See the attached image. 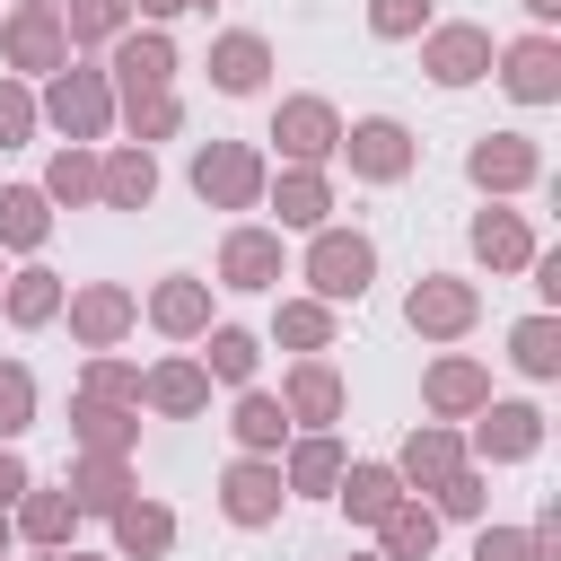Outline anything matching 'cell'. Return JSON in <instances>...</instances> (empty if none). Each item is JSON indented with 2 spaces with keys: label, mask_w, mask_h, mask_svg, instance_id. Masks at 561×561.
Returning a JSON list of instances; mask_svg holds the SVG:
<instances>
[{
  "label": "cell",
  "mask_w": 561,
  "mask_h": 561,
  "mask_svg": "<svg viewBox=\"0 0 561 561\" xmlns=\"http://www.w3.org/2000/svg\"><path fill=\"white\" fill-rule=\"evenodd\" d=\"M254 79H263V44H245V35L219 44V88H254Z\"/></svg>",
  "instance_id": "obj_6"
},
{
  "label": "cell",
  "mask_w": 561,
  "mask_h": 561,
  "mask_svg": "<svg viewBox=\"0 0 561 561\" xmlns=\"http://www.w3.org/2000/svg\"><path fill=\"white\" fill-rule=\"evenodd\" d=\"M386 500H394V473H377V465H368V473H351V508H359V517H377Z\"/></svg>",
  "instance_id": "obj_17"
},
{
  "label": "cell",
  "mask_w": 561,
  "mask_h": 561,
  "mask_svg": "<svg viewBox=\"0 0 561 561\" xmlns=\"http://www.w3.org/2000/svg\"><path fill=\"white\" fill-rule=\"evenodd\" d=\"M0 430H26V377L0 368Z\"/></svg>",
  "instance_id": "obj_22"
},
{
  "label": "cell",
  "mask_w": 561,
  "mask_h": 561,
  "mask_svg": "<svg viewBox=\"0 0 561 561\" xmlns=\"http://www.w3.org/2000/svg\"><path fill=\"white\" fill-rule=\"evenodd\" d=\"M394 552H430V517H394Z\"/></svg>",
  "instance_id": "obj_30"
},
{
  "label": "cell",
  "mask_w": 561,
  "mask_h": 561,
  "mask_svg": "<svg viewBox=\"0 0 561 561\" xmlns=\"http://www.w3.org/2000/svg\"><path fill=\"white\" fill-rule=\"evenodd\" d=\"M123 70H131V88H158V79H167V44H131Z\"/></svg>",
  "instance_id": "obj_18"
},
{
  "label": "cell",
  "mask_w": 561,
  "mask_h": 561,
  "mask_svg": "<svg viewBox=\"0 0 561 561\" xmlns=\"http://www.w3.org/2000/svg\"><path fill=\"white\" fill-rule=\"evenodd\" d=\"M552 359H561V351H552V324H526V333H517V368L552 377Z\"/></svg>",
  "instance_id": "obj_15"
},
{
  "label": "cell",
  "mask_w": 561,
  "mask_h": 561,
  "mask_svg": "<svg viewBox=\"0 0 561 561\" xmlns=\"http://www.w3.org/2000/svg\"><path fill=\"white\" fill-rule=\"evenodd\" d=\"M237 430H245V438H280V403H263V394H254V403L237 412Z\"/></svg>",
  "instance_id": "obj_23"
},
{
  "label": "cell",
  "mask_w": 561,
  "mask_h": 561,
  "mask_svg": "<svg viewBox=\"0 0 561 561\" xmlns=\"http://www.w3.org/2000/svg\"><path fill=\"white\" fill-rule=\"evenodd\" d=\"M280 131H289V149H307V158L324 149V114H316V105H289V123H280Z\"/></svg>",
  "instance_id": "obj_19"
},
{
  "label": "cell",
  "mask_w": 561,
  "mask_h": 561,
  "mask_svg": "<svg viewBox=\"0 0 561 561\" xmlns=\"http://www.w3.org/2000/svg\"><path fill=\"white\" fill-rule=\"evenodd\" d=\"M0 228H9L18 245H26V237H44V202H35V193H0Z\"/></svg>",
  "instance_id": "obj_9"
},
{
  "label": "cell",
  "mask_w": 561,
  "mask_h": 561,
  "mask_svg": "<svg viewBox=\"0 0 561 561\" xmlns=\"http://www.w3.org/2000/svg\"><path fill=\"white\" fill-rule=\"evenodd\" d=\"M508 88H517V96H552V88H561L552 44H517V53H508Z\"/></svg>",
  "instance_id": "obj_3"
},
{
  "label": "cell",
  "mask_w": 561,
  "mask_h": 561,
  "mask_svg": "<svg viewBox=\"0 0 561 561\" xmlns=\"http://www.w3.org/2000/svg\"><path fill=\"white\" fill-rule=\"evenodd\" d=\"M482 447H491V456H526V447H535V412L500 403V412H491V430H482Z\"/></svg>",
  "instance_id": "obj_5"
},
{
  "label": "cell",
  "mask_w": 561,
  "mask_h": 561,
  "mask_svg": "<svg viewBox=\"0 0 561 561\" xmlns=\"http://www.w3.org/2000/svg\"><path fill=\"white\" fill-rule=\"evenodd\" d=\"M412 18H430V0H377V26H386V35H403Z\"/></svg>",
  "instance_id": "obj_25"
},
{
  "label": "cell",
  "mask_w": 561,
  "mask_h": 561,
  "mask_svg": "<svg viewBox=\"0 0 561 561\" xmlns=\"http://www.w3.org/2000/svg\"><path fill=\"white\" fill-rule=\"evenodd\" d=\"M228 508H237V517H263V508H272V473H254V465H245V473L228 482Z\"/></svg>",
  "instance_id": "obj_13"
},
{
  "label": "cell",
  "mask_w": 561,
  "mask_h": 561,
  "mask_svg": "<svg viewBox=\"0 0 561 561\" xmlns=\"http://www.w3.org/2000/svg\"><path fill=\"white\" fill-rule=\"evenodd\" d=\"M473 561H535V552H526V535H482Z\"/></svg>",
  "instance_id": "obj_27"
},
{
  "label": "cell",
  "mask_w": 561,
  "mask_h": 561,
  "mask_svg": "<svg viewBox=\"0 0 561 561\" xmlns=\"http://www.w3.org/2000/svg\"><path fill=\"white\" fill-rule=\"evenodd\" d=\"M430 394H438V403H473V394H482V377H473V368H438V377H430Z\"/></svg>",
  "instance_id": "obj_21"
},
{
  "label": "cell",
  "mask_w": 561,
  "mask_h": 561,
  "mask_svg": "<svg viewBox=\"0 0 561 561\" xmlns=\"http://www.w3.org/2000/svg\"><path fill=\"white\" fill-rule=\"evenodd\" d=\"M228 272H237V280H263V272H272V245H263V237H237V245H228Z\"/></svg>",
  "instance_id": "obj_20"
},
{
  "label": "cell",
  "mask_w": 561,
  "mask_h": 561,
  "mask_svg": "<svg viewBox=\"0 0 561 561\" xmlns=\"http://www.w3.org/2000/svg\"><path fill=\"white\" fill-rule=\"evenodd\" d=\"M473 245H482L491 263H517V254H526V228H517V219H482V228H473Z\"/></svg>",
  "instance_id": "obj_10"
},
{
  "label": "cell",
  "mask_w": 561,
  "mask_h": 561,
  "mask_svg": "<svg viewBox=\"0 0 561 561\" xmlns=\"http://www.w3.org/2000/svg\"><path fill=\"white\" fill-rule=\"evenodd\" d=\"M526 9H535V18H552V9H561V0H526Z\"/></svg>",
  "instance_id": "obj_35"
},
{
  "label": "cell",
  "mask_w": 561,
  "mask_h": 561,
  "mask_svg": "<svg viewBox=\"0 0 561 561\" xmlns=\"http://www.w3.org/2000/svg\"><path fill=\"white\" fill-rule=\"evenodd\" d=\"M473 175H482V184H517V175H526V149H517V140H500V149H473Z\"/></svg>",
  "instance_id": "obj_7"
},
{
  "label": "cell",
  "mask_w": 561,
  "mask_h": 561,
  "mask_svg": "<svg viewBox=\"0 0 561 561\" xmlns=\"http://www.w3.org/2000/svg\"><path fill=\"white\" fill-rule=\"evenodd\" d=\"M210 368H219V377H245V368H254V342H245V333H210Z\"/></svg>",
  "instance_id": "obj_16"
},
{
  "label": "cell",
  "mask_w": 561,
  "mask_h": 561,
  "mask_svg": "<svg viewBox=\"0 0 561 561\" xmlns=\"http://www.w3.org/2000/svg\"><path fill=\"white\" fill-rule=\"evenodd\" d=\"M193 175H202V193H245V184H254V167H245V158H228V149H219V158H202Z\"/></svg>",
  "instance_id": "obj_8"
},
{
  "label": "cell",
  "mask_w": 561,
  "mask_h": 561,
  "mask_svg": "<svg viewBox=\"0 0 561 561\" xmlns=\"http://www.w3.org/2000/svg\"><path fill=\"white\" fill-rule=\"evenodd\" d=\"M351 158H359L368 175H394V167H403V131H394V123H359V131H351Z\"/></svg>",
  "instance_id": "obj_4"
},
{
  "label": "cell",
  "mask_w": 561,
  "mask_h": 561,
  "mask_svg": "<svg viewBox=\"0 0 561 561\" xmlns=\"http://www.w3.org/2000/svg\"><path fill=\"white\" fill-rule=\"evenodd\" d=\"M9 131H26V105H18V96H0V140H9Z\"/></svg>",
  "instance_id": "obj_33"
},
{
  "label": "cell",
  "mask_w": 561,
  "mask_h": 561,
  "mask_svg": "<svg viewBox=\"0 0 561 561\" xmlns=\"http://www.w3.org/2000/svg\"><path fill=\"white\" fill-rule=\"evenodd\" d=\"M158 316H167V324H193V316H202V298H193V289H167V298H158Z\"/></svg>",
  "instance_id": "obj_28"
},
{
  "label": "cell",
  "mask_w": 561,
  "mask_h": 561,
  "mask_svg": "<svg viewBox=\"0 0 561 561\" xmlns=\"http://www.w3.org/2000/svg\"><path fill=\"white\" fill-rule=\"evenodd\" d=\"M53 114L88 131V123H96V88H88V79H61V88H53Z\"/></svg>",
  "instance_id": "obj_11"
},
{
  "label": "cell",
  "mask_w": 561,
  "mask_h": 561,
  "mask_svg": "<svg viewBox=\"0 0 561 561\" xmlns=\"http://www.w3.org/2000/svg\"><path fill=\"white\" fill-rule=\"evenodd\" d=\"M298 482H333V447H307L298 456Z\"/></svg>",
  "instance_id": "obj_32"
},
{
  "label": "cell",
  "mask_w": 561,
  "mask_h": 561,
  "mask_svg": "<svg viewBox=\"0 0 561 561\" xmlns=\"http://www.w3.org/2000/svg\"><path fill=\"white\" fill-rule=\"evenodd\" d=\"M316 289L324 298H359L368 289V245L359 237H324L316 245Z\"/></svg>",
  "instance_id": "obj_1"
},
{
  "label": "cell",
  "mask_w": 561,
  "mask_h": 561,
  "mask_svg": "<svg viewBox=\"0 0 561 561\" xmlns=\"http://www.w3.org/2000/svg\"><path fill=\"white\" fill-rule=\"evenodd\" d=\"M44 307H53V280L26 272V280H18V316H44Z\"/></svg>",
  "instance_id": "obj_26"
},
{
  "label": "cell",
  "mask_w": 561,
  "mask_h": 561,
  "mask_svg": "<svg viewBox=\"0 0 561 561\" xmlns=\"http://www.w3.org/2000/svg\"><path fill=\"white\" fill-rule=\"evenodd\" d=\"M298 412H333V377H298Z\"/></svg>",
  "instance_id": "obj_29"
},
{
  "label": "cell",
  "mask_w": 561,
  "mask_h": 561,
  "mask_svg": "<svg viewBox=\"0 0 561 561\" xmlns=\"http://www.w3.org/2000/svg\"><path fill=\"white\" fill-rule=\"evenodd\" d=\"M412 324H465V289H421L412 298Z\"/></svg>",
  "instance_id": "obj_12"
},
{
  "label": "cell",
  "mask_w": 561,
  "mask_h": 561,
  "mask_svg": "<svg viewBox=\"0 0 561 561\" xmlns=\"http://www.w3.org/2000/svg\"><path fill=\"white\" fill-rule=\"evenodd\" d=\"M123 543H131V552H158V543H167V517H140V508H131V517H123Z\"/></svg>",
  "instance_id": "obj_24"
},
{
  "label": "cell",
  "mask_w": 561,
  "mask_h": 561,
  "mask_svg": "<svg viewBox=\"0 0 561 561\" xmlns=\"http://www.w3.org/2000/svg\"><path fill=\"white\" fill-rule=\"evenodd\" d=\"M9 491H26V473H18V456H0V500H9Z\"/></svg>",
  "instance_id": "obj_34"
},
{
  "label": "cell",
  "mask_w": 561,
  "mask_h": 561,
  "mask_svg": "<svg viewBox=\"0 0 561 561\" xmlns=\"http://www.w3.org/2000/svg\"><path fill=\"white\" fill-rule=\"evenodd\" d=\"M280 210H289V219H316V210H324V193H316V184H289V202H280Z\"/></svg>",
  "instance_id": "obj_31"
},
{
  "label": "cell",
  "mask_w": 561,
  "mask_h": 561,
  "mask_svg": "<svg viewBox=\"0 0 561 561\" xmlns=\"http://www.w3.org/2000/svg\"><path fill=\"white\" fill-rule=\"evenodd\" d=\"M105 193H114V202H149V158H114Z\"/></svg>",
  "instance_id": "obj_14"
},
{
  "label": "cell",
  "mask_w": 561,
  "mask_h": 561,
  "mask_svg": "<svg viewBox=\"0 0 561 561\" xmlns=\"http://www.w3.org/2000/svg\"><path fill=\"white\" fill-rule=\"evenodd\" d=\"M482 61H491V44H482L473 26H456V35H438V44H430V70H438V79H473Z\"/></svg>",
  "instance_id": "obj_2"
}]
</instances>
